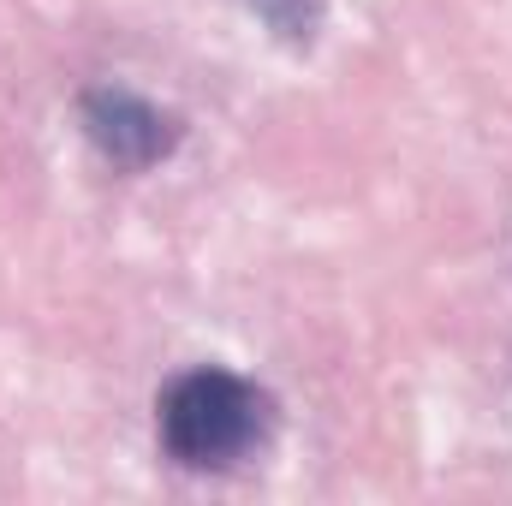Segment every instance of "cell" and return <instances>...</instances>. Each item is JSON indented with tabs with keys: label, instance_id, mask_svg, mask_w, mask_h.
<instances>
[{
	"label": "cell",
	"instance_id": "1",
	"mask_svg": "<svg viewBox=\"0 0 512 506\" xmlns=\"http://www.w3.org/2000/svg\"><path fill=\"white\" fill-rule=\"evenodd\" d=\"M268 423H274L268 393L251 387L245 376H233V370H191L155 405L161 447L185 471H233V465H245L268 441Z\"/></svg>",
	"mask_w": 512,
	"mask_h": 506
},
{
	"label": "cell",
	"instance_id": "2",
	"mask_svg": "<svg viewBox=\"0 0 512 506\" xmlns=\"http://www.w3.org/2000/svg\"><path fill=\"white\" fill-rule=\"evenodd\" d=\"M84 131L90 143L114 161V167H149L173 149V120L155 114L149 102H137L131 90H96L84 96Z\"/></svg>",
	"mask_w": 512,
	"mask_h": 506
},
{
	"label": "cell",
	"instance_id": "3",
	"mask_svg": "<svg viewBox=\"0 0 512 506\" xmlns=\"http://www.w3.org/2000/svg\"><path fill=\"white\" fill-rule=\"evenodd\" d=\"M251 6L286 36H310V24H316V0H251Z\"/></svg>",
	"mask_w": 512,
	"mask_h": 506
}]
</instances>
